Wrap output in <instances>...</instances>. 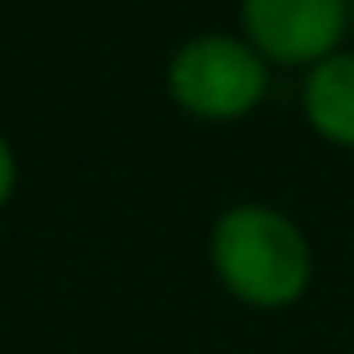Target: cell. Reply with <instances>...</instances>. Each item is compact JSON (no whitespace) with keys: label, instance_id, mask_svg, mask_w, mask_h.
<instances>
[{"label":"cell","instance_id":"cell-3","mask_svg":"<svg viewBox=\"0 0 354 354\" xmlns=\"http://www.w3.org/2000/svg\"><path fill=\"white\" fill-rule=\"evenodd\" d=\"M247 32L269 59H323L341 41L346 0H242Z\"/></svg>","mask_w":354,"mask_h":354},{"label":"cell","instance_id":"cell-4","mask_svg":"<svg viewBox=\"0 0 354 354\" xmlns=\"http://www.w3.org/2000/svg\"><path fill=\"white\" fill-rule=\"evenodd\" d=\"M305 113L328 139L354 148V54H337L314 68L305 86Z\"/></svg>","mask_w":354,"mask_h":354},{"label":"cell","instance_id":"cell-1","mask_svg":"<svg viewBox=\"0 0 354 354\" xmlns=\"http://www.w3.org/2000/svg\"><path fill=\"white\" fill-rule=\"evenodd\" d=\"M216 269L242 301L287 305L305 292L310 251L283 216L265 207H238L216 229Z\"/></svg>","mask_w":354,"mask_h":354},{"label":"cell","instance_id":"cell-5","mask_svg":"<svg viewBox=\"0 0 354 354\" xmlns=\"http://www.w3.org/2000/svg\"><path fill=\"white\" fill-rule=\"evenodd\" d=\"M9 189H14V157H9V144L0 139V202L9 198Z\"/></svg>","mask_w":354,"mask_h":354},{"label":"cell","instance_id":"cell-2","mask_svg":"<svg viewBox=\"0 0 354 354\" xmlns=\"http://www.w3.org/2000/svg\"><path fill=\"white\" fill-rule=\"evenodd\" d=\"M171 95L198 117H242L265 95V68L242 41L202 36L175 54Z\"/></svg>","mask_w":354,"mask_h":354}]
</instances>
